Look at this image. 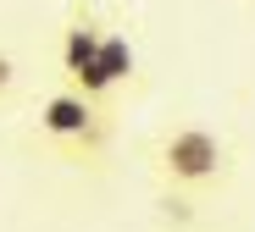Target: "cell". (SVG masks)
Masks as SVG:
<instances>
[{
	"label": "cell",
	"instance_id": "cell-4",
	"mask_svg": "<svg viewBox=\"0 0 255 232\" xmlns=\"http://www.w3.org/2000/svg\"><path fill=\"white\" fill-rule=\"evenodd\" d=\"M100 67H106L111 88L133 77V44H128V39H122L117 28H106V39H100Z\"/></svg>",
	"mask_w": 255,
	"mask_h": 232
},
{
	"label": "cell",
	"instance_id": "cell-3",
	"mask_svg": "<svg viewBox=\"0 0 255 232\" xmlns=\"http://www.w3.org/2000/svg\"><path fill=\"white\" fill-rule=\"evenodd\" d=\"M100 39H106V28L95 22V11H72L67 39H61V77H67V88H78V94L106 105L111 100V77L100 67Z\"/></svg>",
	"mask_w": 255,
	"mask_h": 232
},
{
	"label": "cell",
	"instance_id": "cell-1",
	"mask_svg": "<svg viewBox=\"0 0 255 232\" xmlns=\"http://www.w3.org/2000/svg\"><path fill=\"white\" fill-rule=\"evenodd\" d=\"M155 177L172 194H205L228 177V144L205 122H178L155 138Z\"/></svg>",
	"mask_w": 255,
	"mask_h": 232
},
{
	"label": "cell",
	"instance_id": "cell-2",
	"mask_svg": "<svg viewBox=\"0 0 255 232\" xmlns=\"http://www.w3.org/2000/svg\"><path fill=\"white\" fill-rule=\"evenodd\" d=\"M39 138L50 150H61L67 160H100L106 138H111V116L100 100L78 94V88H56L39 105Z\"/></svg>",
	"mask_w": 255,
	"mask_h": 232
},
{
	"label": "cell",
	"instance_id": "cell-5",
	"mask_svg": "<svg viewBox=\"0 0 255 232\" xmlns=\"http://www.w3.org/2000/svg\"><path fill=\"white\" fill-rule=\"evenodd\" d=\"M11 88H17V56L0 50V100H11Z\"/></svg>",
	"mask_w": 255,
	"mask_h": 232
}]
</instances>
